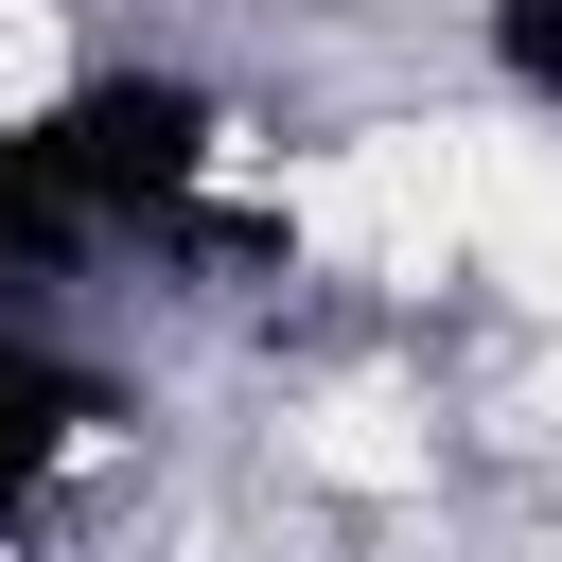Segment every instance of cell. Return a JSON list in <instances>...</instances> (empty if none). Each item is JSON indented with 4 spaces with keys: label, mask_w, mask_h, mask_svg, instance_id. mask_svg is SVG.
Masks as SVG:
<instances>
[{
    "label": "cell",
    "mask_w": 562,
    "mask_h": 562,
    "mask_svg": "<svg viewBox=\"0 0 562 562\" xmlns=\"http://www.w3.org/2000/svg\"><path fill=\"white\" fill-rule=\"evenodd\" d=\"M474 193H492V123H386V140H334L316 176H281V211L369 281L474 263Z\"/></svg>",
    "instance_id": "obj_1"
},
{
    "label": "cell",
    "mask_w": 562,
    "mask_h": 562,
    "mask_svg": "<svg viewBox=\"0 0 562 562\" xmlns=\"http://www.w3.org/2000/svg\"><path fill=\"white\" fill-rule=\"evenodd\" d=\"M474 263H492L509 299H544V316H562V140H509V123H492V193H474Z\"/></svg>",
    "instance_id": "obj_2"
},
{
    "label": "cell",
    "mask_w": 562,
    "mask_h": 562,
    "mask_svg": "<svg viewBox=\"0 0 562 562\" xmlns=\"http://www.w3.org/2000/svg\"><path fill=\"white\" fill-rule=\"evenodd\" d=\"M299 474H334V492H422V422H404L386 386H351V404L299 422Z\"/></svg>",
    "instance_id": "obj_3"
},
{
    "label": "cell",
    "mask_w": 562,
    "mask_h": 562,
    "mask_svg": "<svg viewBox=\"0 0 562 562\" xmlns=\"http://www.w3.org/2000/svg\"><path fill=\"white\" fill-rule=\"evenodd\" d=\"M18 105H53V18H35V0H0V123H18Z\"/></svg>",
    "instance_id": "obj_4"
}]
</instances>
